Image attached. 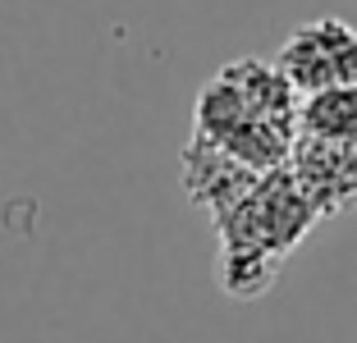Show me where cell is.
I'll use <instances>...</instances> for the list:
<instances>
[{"instance_id": "6da1fadb", "label": "cell", "mask_w": 357, "mask_h": 343, "mask_svg": "<svg viewBox=\"0 0 357 343\" xmlns=\"http://www.w3.org/2000/svg\"><path fill=\"white\" fill-rule=\"evenodd\" d=\"M298 101L275 60H234L197 92L192 137L220 146L252 169H275L289 160L298 137Z\"/></svg>"}, {"instance_id": "7a4b0ae2", "label": "cell", "mask_w": 357, "mask_h": 343, "mask_svg": "<svg viewBox=\"0 0 357 343\" xmlns=\"http://www.w3.org/2000/svg\"><path fill=\"white\" fill-rule=\"evenodd\" d=\"M316 220L321 215L303 197V188L294 183V174L284 165H275V169H261L252 178V188L225 215L211 220V224L220 234V247H243V252H261L271 261H284L312 234Z\"/></svg>"}, {"instance_id": "3957f363", "label": "cell", "mask_w": 357, "mask_h": 343, "mask_svg": "<svg viewBox=\"0 0 357 343\" xmlns=\"http://www.w3.org/2000/svg\"><path fill=\"white\" fill-rule=\"evenodd\" d=\"M275 69L289 78L298 96L357 83V23L339 19V14H321L294 28L275 51Z\"/></svg>"}, {"instance_id": "277c9868", "label": "cell", "mask_w": 357, "mask_h": 343, "mask_svg": "<svg viewBox=\"0 0 357 343\" xmlns=\"http://www.w3.org/2000/svg\"><path fill=\"white\" fill-rule=\"evenodd\" d=\"M284 169L294 174V183L303 188V197L321 220L357 201V142H326V137L298 133Z\"/></svg>"}, {"instance_id": "5b68a950", "label": "cell", "mask_w": 357, "mask_h": 343, "mask_svg": "<svg viewBox=\"0 0 357 343\" xmlns=\"http://www.w3.org/2000/svg\"><path fill=\"white\" fill-rule=\"evenodd\" d=\"M257 174H261V169L243 165L238 156H229V151H220V146L202 142V137H192V142L183 146V188H188L192 206H202L211 220L225 215V211L252 188Z\"/></svg>"}, {"instance_id": "8992f818", "label": "cell", "mask_w": 357, "mask_h": 343, "mask_svg": "<svg viewBox=\"0 0 357 343\" xmlns=\"http://www.w3.org/2000/svg\"><path fill=\"white\" fill-rule=\"evenodd\" d=\"M298 133L326 142H357V83L307 92L298 101Z\"/></svg>"}, {"instance_id": "52a82bcc", "label": "cell", "mask_w": 357, "mask_h": 343, "mask_svg": "<svg viewBox=\"0 0 357 343\" xmlns=\"http://www.w3.org/2000/svg\"><path fill=\"white\" fill-rule=\"evenodd\" d=\"M275 280H280V261L261 257V252L220 247V257H215V284L238 302H252L261 293H271Z\"/></svg>"}]
</instances>
